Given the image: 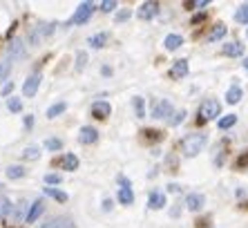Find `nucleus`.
<instances>
[{
	"instance_id": "obj_22",
	"label": "nucleus",
	"mask_w": 248,
	"mask_h": 228,
	"mask_svg": "<svg viewBox=\"0 0 248 228\" xmlns=\"http://www.w3.org/2000/svg\"><path fill=\"white\" fill-rule=\"evenodd\" d=\"M226 36V27L224 25H215L213 32L208 34V43H217V40H221Z\"/></svg>"
},
{
	"instance_id": "obj_43",
	"label": "nucleus",
	"mask_w": 248,
	"mask_h": 228,
	"mask_svg": "<svg viewBox=\"0 0 248 228\" xmlns=\"http://www.w3.org/2000/svg\"><path fill=\"white\" fill-rule=\"evenodd\" d=\"M168 190H170V193H179V186H177V183H170V186H168Z\"/></svg>"
},
{
	"instance_id": "obj_28",
	"label": "nucleus",
	"mask_w": 248,
	"mask_h": 228,
	"mask_svg": "<svg viewBox=\"0 0 248 228\" xmlns=\"http://www.w3.org/2000/svg\"><path fill=\"white\" fill-rule=\"evenodd\" d=\"M38 157H41V152H38V148H36V146H29V148L23 150V159L25 161H36Z\"/></svg>"
},
{
	"instance_id": "obj_40",
	"label": "nucleus",
	"mask_w": 248,
	"mask_h": 228,
	"mask_svg": "<svg viewBox=\"0 0 248 228\" xmlns=\"http://www.w3.org/2000/svg\"><path fill=\"white\" fill-rule=\"evenodd\" d=\"M143 134H145L148 139H161V132H156V130H145Z\"/></svg>"
},
{
	"instance_id": "obj_37",
	"label": "nucleus",
	"mask_w": 248,
	"mask_h": 228,
	"mask_svg": "<svg viewBox=\"0 0 248 228\" xmlns=\"http://www.w3.org/2000/svg\"><path fill=\"white\" fill-rule=\"evenodd\" d=\"M45 183H49V186L61 183V175H45Z\"/></svg>"
},
{
	"instance_id": "obj_38",
	"label": "nucleus",
	"mask_w": 248,
	"mask_h": 228,
	"mask_svg": "<svg viewBox=\"0 0 248 228\" xmlns=\"http://www.w3.org/2000/svg\"><path fill=\"white\" fill-rule=\"evenodd\" d=\"M184 119H186V112H184V110H179V112L174 114V119H172V126H179V123H181V121H184Z\"/></svg>"
},
{
	"instance_id": "obj_24",
	"label": "nucleus",
	"mask_w": 248,
	"mask_h": 228,
	"mask_svg": "<svg viewBox=\"0 0 248 228\" xmlns=\"http://www.w3.org/2000/svg\"><path fill=\"white\" fill-rule=\"evenodd\" d=\"M45 195L52 197V199H56V201H61V204H65V201L69 199L67 193H63V190H58V188H45Z\"/></svg>"
},
{
	"instance_id": "obj_10",
	"label": "nucleus",
	"mask_w": 248,
	"mask_h": 228,
	"mask_svg": "<svg viewBox=\"0 0 248 228\" xmlns=\"http://www.w3.org/2000/svg\"><path fill=\"white\" fill-rule=\"evenodd\" d=\"M110 112H112V108H110V103L108 101H96L92 105V116L94 119H108Z\"/></svg>"
},
{
	"instance_id": "obj_16",
	"label": "nucleus",
	"mask_w": 248,
	"mask_h": 228,
	"mask_svg": "<svg viewBox=\"0 0 248 228\" xmlns=\"http://www.w3.org/2000/svg\"><path fill=\"white\" fill-rule=\"evenodd\" d=\"M224 54H226V56H232V58L242 56V54H244V45L239 43V40H235V43H226V45H224Z\"/></svg>"
},
{
	"instance_id": "obj_21",
	"label": "nucleus",
	"mask_w": 248,
	"mask_h": 228,
	"mask_svg": "<svg viewBox=\"0 0 248 228\" xmlns=\"http://www.w3.org/2000/svg\"><path fill=\"white\" fill-rule=\"evenodd\" d=\"M9 74H12V61H9V58H2V61H0V83H5V81L9 79Z\"/></svg>"
},
{
	"instance_id": "obj_2",
	"label": "nucleus",
	"mask_w": 248,
	"mask_h": 228,
	"mask_svg": "<svg viewBox=\"0 0 248 228\" xmlns=\"http://www.w3.org/2000/svg\"><path fill=\"white\" fill-rule=\"evenodd\" d=\"M221 112V103L219 101H215V98H206V101L199 105V121H213L217 119Z\"/></svg>"
},
{
	"instance_id": "obj_20",
	"label": "nucleus",
	"mask_w": 248,
	"mask_h": 228,
	"mask_svg": "<svg viewBox=\"0 0 248 228\" xmlns=\"http://www.w3.org/2000/svg\"><path fill=\"white\" fill-rule=\"evenodd\" d=\"M43 38H45V34H43V27L38 25V27H34V29H31V34H29V45H31V47H38Z\"/></svg>"
},
{
	"instance_id": "obj_42",
	"label": "nucleus",
	"mask_w": 248,
	"mask_h": 228,
	"mask_svg": "<svg viewBox=\"0 0 248 228\" xmlns=\"http://www.w3.org/2000/svg\"><path fill=\"white\" fill-rule=\"evenodd\" d=\"M12 92H14V83H5V87H2V94L7 97V94H12Z\"/></svg>"
},
{
	"instance_id": "obj_9",
	"label": "nucleus",
	"mask_w": 248,
	"mask_h": 228,
	"mask_svg": "<svg viewBox=\"0 0 248 228\" xmlns=\"http://www.w3.org/2000/svg\"><path fill=\"white\" fill-rule=\"evenodd\" d=\"M203 204H206V197H203V195H199V193H190L188 197H186V208H188V211H192V212L202 211Z\"/></svg>"
},
{
	"instance_id": "obj_14",
	"label": "nucleus",
	"mask_w": 248,
	"mask_h": 228,
	"mask_svg": "<svg viewBox=\"0 0 248 228\" xmlns=\"http://www.w3.org/2000/svg\"><path fill=\"white\" fill-rule=\"evenodd\" d=\"M148 206H150L152 211H159V208H163V206H166V195H163L161 190H155V193H150Z\"/></svg>"
},
{
	"instance_id": "obj_29",
	"label": "nucleus",
	"mask_w": 248,
	"mask_h": 228,
	"mask_svg": "<svg viewBox=\"0 0 248 228\" xmlns=\"http://www.w3.org/2000/svg\"><path fill=\"white\" fill-rule=\"evenodd\" d=\"M235 20L242 25H248V5H242L239 9L235 12Z\"/></svg>"
},
{
	"instance_id": "obj_44",
	"label": "nucleus",
	"mask_w": 248,
	"mask_h": 228,
	"mask_svg": "<svg viewBox=\"0 0 248 228\" xmlns=\"http://www.w3.org/2000/svg\"><path fill=\"white\" fill-rule=\"evenodd\" d=\"M244 67H246V69H248V58H244Z\"/></svg>"
},
{
	"instance_id": "obj_12",
	"label": "nucleus",
	"mask_w": 248,
	"mask_h": 228,
	"mask_svg": "<svg viewBox=\"0 0 248 228\" xmlns=\"http://www.w3.org/2000/svg\"><path fill=\"white\" fill-rule=\"evenodd\" d=\"M45 212V206H43V201H34L31 204V208L27 211V215H25V224H34L38 217Z\"/></svg>"
},
{
	"instance_id": "obj_17",
	"label": "nucleus",
	"mask_w": 248,
	"mask_h": 228,
	"mask_svg": "<svg viewBox=\"0 0 248 228\" xmlns=\"http://www.w3.org/2000/svg\"><path fill=\"white\" fill-rule=\"evenodd\" d=\"M43 228H74V224L69 222L67 217H54L52 222H47Z\"/></svg>"
},
{
	"instance_id": "obj_34",
	"label": "nucleus",
	"mask_w": 248,
	"mask_h": 228,
	"mask_svg": "<svg viewBox=\"0 0 248 228\" xmlns=\"http://www.w3.org/2000/svg\"><path fill=\"white\" fill-rule=\"evenodd\" d=\"M85 63H87V54L85 51H78V54H76V69H83Z\"/></svg>"
},
{
	"instance_id": "obj_36",
	"label": "nucleus",
	"mask_w": 248,
	"mask_h": 228,
	"mask_svg": "<svg viewBox=\"0 0 248 228\" xmlns=\"http://www.w3.org/2000/svg\"><path fill=\"white\" fill-rule=\"evenodd\" d=\"M130 16H132V12H130V9H121V12L116 14L114 20H116V23H125V20H127Z\"/></svg>"
},
{
	"instance_id": "obj_11",
	"label": "nucleus",
	"mask_w": 248,
	"mask_h": 228,
	"mask_svg": "<svg viewBox=\"0 0 248 228\" xmlns=\"http://www.w3.org/2000/svg\"><path fill=\"white\" fill-rule=\"evenodd\" d=\"M121 183H123V188H119V204L130 206L134 201V193H132V188H130L127 179H121Z\"/></svg>"
},
{
	"instance_id": "obj_30",
	"label": "nucleus",
	"mask_w": 248,
	"mask_h": 228,
	"mask_svg": "<svg viewBox=\"0 0 248 228\" xmlns=\"http://www.w3.org/2000/svg\"><path fill=\"white\" fill-rule=\"evenodd\" d=\"M132 105H134V112H137V116H139V119H143V116H145V105H143V98H141V97H137V98H134V101H132Z\"/></svg>"
},
{
	"instance_id": "obj_3",
	"label": "nucleus",
	"mask_w": 248,
	"mask_h": 228,
	"mask_svg": "<svg viewBox=\"0 0 248 228\" xmlns=\"http://www.w3.org/2000/svg\"><path fill=\"white\" fill-rule=\"evenodd\" d=\"M174 108H172V103L168 101V98H156L155 103H152V119H168V116H172Z\"/></svg>"
},
{
	"instance_id": "obj_26",
	"label": "nucleus",
	"mask_w": 248,
	"mask_h": 228,
	"mask_svg": "<svg viewBox=\"0 0 248 228\" xmlns=\"http://www.w3.org/2000/svg\"><path fill=\"white\" fill-rule=\"evenodd\" d=\"M63 168H65V170H69V172L76 170V168H78V157H76V154H72V152L65 154V159H63Z\"/></svg>"
},
{
	"instance_id": "obj_23",
	"label": "nucleus",
	"mask_w": 248,
	"mask_h": 228,
	"mask_svg": "<svg viewBox=\"0 0 248 228\" xmlns=\"http://www.w3.org/2000/svg\"><path fill=\"white\" fill-rule=\"evenodd\" d=\"M235 123H237L235 114H226V116H221V119L217 121V128H219V130H228V128H232Z\"/></svg>"
},
{
	"instance_id": "obj_4",
	"label": "nucleus",
	"mask_w": 248,
	"mask_h": 228,
	"mask_svg": "<svg viewBox=\"0 0 248 228\" xmlns=\"http://www.w3.org/2000/svg\"><path fill=\"white\" fill-rule=\"evenodd\" d=\"M94 2H81L78 5V9L74 12V16L69 18V25H83V23H87L90 20V16L94 14Z\"/></svg>"
},
{
	"instance_id": "obj_25",
	"label": "nucleus",
	"mask_w": 248,
	"mask_h": 228,
	"mask_svg": "<svg viewBox=\"0 0 248 228\" xmlns=\"http://www.w3.org/2000/svg\"><path fill=\"white\" fill-rule=\"evenodd\" d=\"M65 110H67V103L61 101V103H54L52 108L47 110V119H54V116H58V114H63Z\"/></svg>"
},
{
	"instance_id": "obj_33",
	"label": "nucleus",
	"mask_w": 248,
	"mask_h": 228,
	"mask_svg": "<svg viewBox=\"0 0 248 228\" xmlns=\"http://www.w3.org/2000/svg\"><path fill=\"white\" fill-rule=\"evenodd\" d=\"M45 148H47V150H54V152H56V150L63 148V141H61V139H47V141H45Z\"/></svg>"
},
{
	"instance_id": "obj_7",
	"label": "nucleus",
	"mask_w": 248,
	"mask_h": 228,
	"mask_svg": "<svg viewBox=\"0 0 248 228\" xmlns=\"http://www.w3.org/2000/svg\"><path fill=\"white\" fill-rule=\"evenodd\" d=\"M156 14H159V2H143V5L139 7V12L137 16L141 18V20H150V18H155Z\"/></svg>"
},
{
	"instance_id": "obj_8",
	"label": "nucleus",
	"mask_w": 248,
	"mask_h": 228,
	"mask_svg": "<svg viewBox=\"0 0 248 228\" xmlns=\"http://www.w3.org/2000/svg\"><path fill=\"white\" fill-rule=\"evenodd\" d=\"M23 54H25L23 38H14L12 43H9V47H7V58H9V61H16V58H23Z\"/></svg>"
},
{
	"instance_id": "obj_32",
	"label": "nucleus",
	"mask_w": 248,
	"mask_h": 228,
	"mask_svg": "<svg viewBox=\"0 0 248 228\" xmlns=\"http://www.w3.org/2000/svg\"><path fill=\"white\" fill-rule=\"evenodd\" d=\"M9 212H12V201H9V199H0V219H2V217H7Z\"/></svg>"
},
{
	"instance_id": "obj_41",
	"label": "nucleus",
	"mask_w": 248,
	"mask_h": 228,
	"mask_svg": "<svg viewBox=\"0 0 248 228\" xmlns=\"http://www.w3.org/2000/svg\"><path fill=\"white\" fill-rule=\"evenodd\" d=\"M31 126H34V116L29 114V116H25V128H27V130H31Z\"/></svg>"
},
{
	"instance_id": "obj_35",
	"label": "nucleus",
	"mask_w": 248,
	"mask_h": 228,
	"mask_svg": "<svg viewBox=\"0 0 248 228\" xmlns=\"http://www.w3.org/2000/svg\"><path fill=\"white\" fill-rule=\"evenodd\" d=\"M114 9H116V2H114V0H105V2H101V12L110 14V12H114Z\"/></svg>"
},
{
	"instance_id": "obj_6",
	"label": "nucleus",
	"mask_w": 248,
	"mask_h": 228,
	"mask_svg": "<svg viewBox=\"0 0 248 228\" xmlns=\"http://www.w3.org/2000/svg\"><path fill=\"white\" fill-rule=\"evenodd\" d=\"M98 141V130L92 126H85L81 128V132H78V143H83V146H92V143Z\"/></svg>"
},
{
	"instance_id": "obj_39",
	"label": "nucleus",
	"mask_w": 248,
	"mask_h": 228,
	"mask_svg": "<svg viewBox=\"0 0 248 228\" xmlns=\"http://www.w3.org/2000/svg\"><path fill=\"white\" fill-rule=\"evenodd\" d=\"M237 168H246V165H248V152L246 154H242V157H239V159H237Z\"/></svg>"
},
{
	"instance_id": "obj_27",
	"label": "nucleus",
	"mask_w": 248,
	"mask_h": 228,
	"mask_svg": "<svg viewBox=\"0 0 248 228\" xmlns=\"http://www.w3.org/2000/svg\"><path fill=\"white\" fill-rule=\"evenodd\" d=\"M7 177H9V179L25 177V168H23V165H9V168H7Z\"/></svg>"
},
{
	"instance_id": "obj_31",
	"label": "nucleus",
	"mask_w": 248,
	"mask_h": 228,
	"mask_svg": "<svg viewBox=\"0 0 248 228\" xmlns=\"http://www.w3.org/2000/svg\"><path fill=\"white\" fill-rule=\"evenodd\" d=\"M7 108H9V112H20V110H23V101H20V98H9V101H7Z\"/></svg>"
},
{
	"instance_id": "obj_15",
	"label": "nucleus",
	"mask_w": 248,
	"mask_h": 228,
	"mask_svg": "<svg viewBox=\"0 0 248 228\" xmlns=\"http://www.w3.org/2000/svg\"><path fill=\"white\" fill-rule=\"evenodd\" d=\"M181 45H184V38H181L179 34H168V36H166V40H163V47H166L168 51L179 49Z\"/></svg>"
},
{
	"instance_id": "obj_5",
	"label": "nucleus",
	"mask_w": 248,
	"mask_h": 228,
	"mask_svg": "<svg viewBox=\"0 0 248 228\" xmlns=\"http://www.w3.org/2000/svg\"><path fill=\"white\" fill-rule=\"evenodd\" d=\"M41 81H43V76L38 74V72L31 74V76H27V81H25V85H23L25 97H34L36 92H38V87H41Z\"/></svg>"
},
{
	"instance_id": "obj_45",
	"label": "nucleus",
	"mask_w": 248,
	"mask_h": 228,
	"mask_svg": "<svg viewBox=\"0 0 248 228\" xmlns=\"http://www.w3.org/2000/svg\"><path fill=\"white\" fill-rule=\"evenodd\" d=\"M246 36H248V29H246Z\"/></svg>"
},
{
	"instance_id": "obj_1",
	"label": "nucleus",
	"mask_w": 248,
	"mask_h": 228,
	"mask_svg": "<svg viewBox=\"0 0 248 228\" xmlns=\"http://www.w3.org/2000/svg\"><path fill=\"white\" fill-rule=\"evenodd\" d=\"M206 143H208V134H203V132L186 134L184 141H181V152H184V157H197L206 148Z\"/></svg>"
},
{
	"instance_id": "obj_19",
	"label": "nucleus",
	"mask_w": 248,
	"mask_h": 228,
	"mask_svg": "<svg viewBox=\"0 0 248 228\" xmlns=\"http://www.w3.org/2000/svg\"><path fill=\"white\" fill-rule=\"evenodd\" d=\"M105 40H108V34H105V32H101V34L90 36V38H87V45L94 47V49H98V47L105 45Z\"/></svg>"
},
{
	"instance_id": "obj_18",
	"label": "nucleus",
	"mask_w": 248,
	"mask_h": 228,
	"mask_svg": "<svg viewBox=\"0 0 248 228\" xmlns=\"http://www.w3.org/2000/svg\"><path fill=\"white\" fill-rule=\"evenodd\" d=\"M242 94H244V92H242V87H239V85H232L231 90L226 92V101L231 103V105H235V103H239V101H242Z\"/></svg>"
},
{
	"instance_id": "obj_13",
	"label": "nucleus",
	"mask_w": 248,
	"mask_h": 228,
	"mask_svg": "<svg viewBox=\"0 0 248 228\" xmlns=\"http://www.w3.org/2000/svg\"><path fill=\"white\" fill-rule=\"evenodd\" d=\"M188 74V61H174L172 63V69H170V76L172 79H184V76Z\"/></svg>"
}]
</instances>
